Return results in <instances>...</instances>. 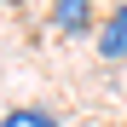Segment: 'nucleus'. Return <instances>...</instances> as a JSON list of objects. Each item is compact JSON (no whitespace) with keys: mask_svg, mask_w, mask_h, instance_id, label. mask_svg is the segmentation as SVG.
I'll return each mask as SVG.
<instances>
[{"mask_svg":"<svg viewBox=\"0 0 127 127\" xmlns=\"http://www.w3.org/2000/svg\"><path fill=\"white\" fill-rule=\"evenodd\" d=\"M52 23H58V35H87L93 29V0H52Z\"/></svg>","mask_w":127,"mask_h":127,"instance_id":"f257e3e1","label":"nucleus"},{"mask_svg":"<svg viewBox=\"0 0 127 127\" xmlns=\"http://www.w3.org/2000/svg\"><path fill=\"white\" fill-rule=\"evenodd\" d=\"M98 58H127V6H116V17L104 23V35H98Z\"/></svg>","mask_w":127,"mask_h":127,"instance_id":"f03ea898","label":"nucleus"},{"mask_svg":"<svg viewBox=\"0 0 127 127\" xmlns=\"http://www.w3.org/2000/svg\"><path fill=\"white\" fill-rule=\"evenodd\" d=\"M0 127H58L46 110H12V116H0Z\"/></svg>","mask_w":127,"mask_h":127,"instance_id":"7ed1b4c3","label":"nucleus"},{"mask_svg":"<svg viewBox=\"0 0 127 127\" xmlns=\"http://www.w3.org/2000/svg\"><path fill=\"white\" fill-rule=\"evenodd\" d=\"M116 6H127V0H116Z\"/></svg>","mask_w":127,"mask_h":127,"instance_id":"20e7f679","label":"nucleus"},{"mask_svg":"<svg viewBox=\"0 0 127 127\" xmlns=\"http://www.w3.org/2000/svg\"><path fill=\"white\" fill-rule=\"evenodd\" d=\"M0 6H6V0H0Z\"/></svg>","mask_w":127,"mask_h":127,"instance_id":"39448f33","label":"nucleus"}]
</instances>
